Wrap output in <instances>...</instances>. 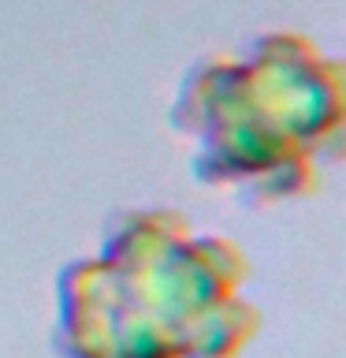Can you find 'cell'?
Returning <instances> with one entry per match:
<instances>
[{"label":"cell","instance_id":"obj_2","mask_svg":"<svg viewBox=\"0 0 346 358\" xmlns=\"http://www.w3.org/2000/svg\"><path fill=\"white\" fill-rule=\"evenodd\" d=\"M172 131L205 190L250 206L313 198L346 164V56L309 34L264 30L183 71Z\"/></svg>","mask_w":346,"mask_h":358},{"label":"cell","instance_id":"obj_1","mask_svg":"<svg viewBox=\"0 0 346 358\" xmlns=\"http://www.w3.org/2000/svg\"><path fill=\"white\" fill-rule=\"evenodd\" d=\"M250 257L164 206L112 213L56 276L60 358H242L261 332Z\"/></svg>","mask_w":346,"mask_h":358}]
</instances>
